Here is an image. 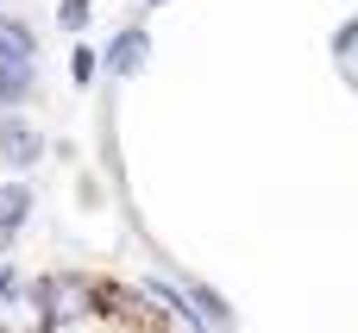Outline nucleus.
<instances>
[{"instance_id": "f257e3e1", "label": "nucleus", "mask_w": 358, "mask_h": 333, "mask_svg": "<svg viewBox=\"0 0 358 333\" xmlns=\"http://www.w3.org/2000/svg\"><path fill=\"white\" fill-rule=\"evenodd\" d=\"M38 151H44L38 126H31L25 113H6V120H0V157H6L13 170H31V164H38Z\"/></svg>"}, {"instance_id": "f03ea898", "label": "nucleus", "mask_w": 358, "mask_h": 333, "mask_svg": "<svg viewBox=\"0 0 358 333\" xmlns=\"http://www.w3.org/2000/svg\"><path fill=\"white\" fill-rule=\"evenodd\" d=\"M145 57H151V38H145L138 25H126V31L107 44V69H113V76H138V69H145Z\"/></svg>"}, {"instance_id": "7ed1b4c3", "label": "nucleus", "mask_w": 358, "mask_h": 333, "mask_svg": "<svg viewBox=\"0 0 358 333\" xmlns=\"http://www.w3.org/2000/svg\"><path fill=\"white\" fill-rule=\"evenodd\" d=\"M25 220H31V183L6 176V183H0V239H13Z\"/></svg>"}, {"instance_id": "20e7f679", "label": "nucleus", "mask_w": 358, "mask_h": 333, "mask_svg": "<svg viewBox=\"0 0 358 333\" xmlns=\"http://www.w3.org/2000/svg\"><path fill=\"white\" fill-rule=\"evenodd\" d=\"M31 88H38V63H0V107L6 113H19L31 101Z\"/></svg>"}, {"instance_id": "39448f33", "label": "nucleus", "mask_w": 358, "mask_h": 333, "mask_svg": "<svg viewBox=\"0 0 358 333\" xmlns=\"http://www.w3.org/2000/svg\"><path fill=\"white\" fill-rule=\"evenodd\" d=\"M0 63H38V31L0 13Z\"/></svg>"}, {"instance_id": "423d86ee", "label": "nucleus", "mask_w": 358, "mask_h": 333, "mask_svg": "<svg viewBox=\"0 0 358 333\" xmlns=\"http://www.w3.org/2000/svg\"><path fill=\"white\" fill-rule=\"evenodd\" d=\"M57 19H63L69 31H82V25H88V0H57Z\"/></svg>"}, {"instance_id": "0eeeda50", "label": "nucleus", "mask_w": 358, "mask_h": 333, "mask_svg": "<svg viewBox=\"0 0 358 333\" xmlns=\"http://www.w3.org/2000/svg\"><path fill=\"white\" fill-rule=\"evenodd\" d=\"M19 283H25V277H19V271H13V264H0V302H6V296H13V290H19Z\"/></svg>"}, {"instance_id": "6e6552de", "label": "nucleus", "mask_w": 358, "mask_h": 333, "mask_svg": "<svg viewBox=\"0 0 358 333\" xmlns=\"http://www.w3.org/2000/svg\"><path fill=\"white\" fill-rule=\"evenodd\" d=\"M0 6H6V0H0Z\"/></svg>"}]
</instances>
